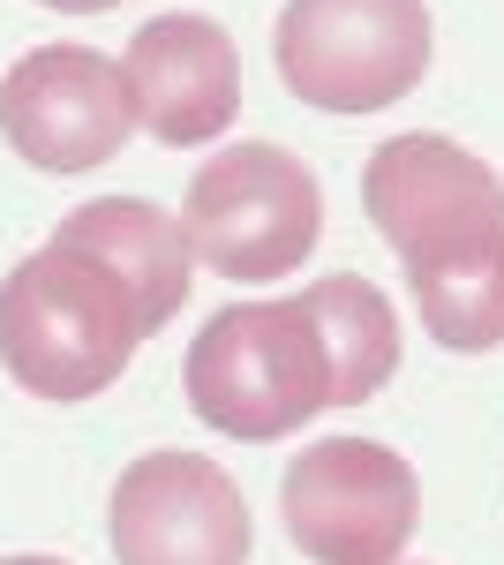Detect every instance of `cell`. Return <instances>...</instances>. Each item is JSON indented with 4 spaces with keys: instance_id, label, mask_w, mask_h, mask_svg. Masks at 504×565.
I'll return each mask as SVG.
<instances>
[{
    "instance_id": "1",
    "label": "cell",
    "mask_w": 504,
    "mask_h": 565,
    "mask_svg": "<svg viewBox=\"0 0 504 565\" xmlns=\"http://www.w3.org/2000/svg\"><path fill=\"white\" fill-rule=\"evenodd\" d=\"M362 212L392 242L437 348H504V174L490 159L429 129L384 136L362 167Z\"/></svg>"
},
{
    "instance_id": "2",
    "label": "cell",
    "mask_w": 504,
    "mask_h": 565,
    "mask_svg": "<svg viewBox=\"0 0 504 565\" xmlns=\"http://www.w3.org/2000/svg\"><path fill=\"white\" fill-rule=\"evenodd\" d=\"M143 348V324L128 287L90 257L45 234L31 257L0 279V362L31 399H98L121 385V370Z\"/></svg>"
},
{
    "instance_id": "3",
    "label": "cell",
    "mask_w": 504,
    "mask_h": 565,
    "mask_svg": "<svg viewBox=\"0 0 504 565\" xmlns=\"http://www.w3.org/2000/svg\"><path fill=\"white\" fill-rule=\"evenodd\" d=\"M181 385L204 430L271 445L332 407V362H324V340L301 295L294 302H234L189 340Z\"/></svg>"
},
{
    "instance_id": "4",
    "label": "cell",
    "mask_w": 504,
    "mask_h": 565,
    "mask_svg": "<svg viewBox=\"0 0 504 565\" xmlns=\"http://www.w3.org/2000/svg\"><path fill=\"white\" fill-rule=\"evenodd\" d=\"M271 61L317 114H384L429 76L437 23L421 0H287L271 23Z\"/></svg>"
},
{
    "instance_id": "5",
    "label": "cell",
    "mask_w": 504,
    "mask_h": 565,
    "mask_svg": "<svg viewBox=\"0 0 504 565\" xmlns=\"http://www.w3.org/2000/svg\"><path fill=\"white\" fill-rule=\"evenodd\" d=\"M181 234L218 279H287L317 257L324 189L279 143H226L189 181Z\"/></svg>"
},
{
    "instance_id": "6",
    "label": "cell",
    "mask_w": 504,
    "mask_h": 565,
    "mask_svg": "<svg viewBox=\"0 0 504 565\" xmlns=\"http://www.w3.org/2000/svg\"><path fill=\"white\" fill-rule=\"evenodd\" d=\"M279 521L309 565H399L421 521V482L392 445L324 437L287 460Z\"/></svg>"
},
{
    "instance_id": "7",
    "label": "cell",
    "mask_w": 504,
    "mask_h": 565,
    "mask_svg": "<svg viewBox=\"0 0 504 565\" xmlns=\"http://www.w3.org/2000/svg\"><path fill=\"white\" fill-rule=\"evenodd\" d=\"M106 543L121 565H249L256 521L242 482L204 452L128 460L106 505Z\"/></svg>"
},
{
    "instance_id": "8",
    "label": "cell",
    "mask_w": 504,
    "mask_h": 565,
    "mask_svg": "<svg viewBox=\"0 0 504 565\" xmlns=\"http://www.w3.org/2000/svg\"><path fill=\"white\" fill-rule=\"evenodd\" d=\"M136 129L121 61L98 45H31L0 76V136L39 174H90Z\"/></svg>"
},
{
    "instance_id": "9",
    "label": "cell",
    "mask_w": 504,
    "mask_h": 565,
    "mask_svg": "<svg viewBox=\"0 0 504 565\" xmlns=\"http://www.w3.org/2000/svg\"><path fill=\"white\" fill-rule=\"evenodd\" d=\"M121 84L159 143H218L242 114V45L211 15H151L121 53Z\"/></svg>"
},
{
    "instance_id": "10",
    "label": "cell",
    "mask_w": 504,
    "mask_h": 565,
    "mask_svg": "<svg viewBox=\"0 0 504 565\" xmlns=\"http://www.w3.org/2000/svg\"><path fill=\"white\" fill-rule=\"evenodd\" d=\"M53 242L90 249V257L121 279L128 302H136L143 340L167 332L173 317H181V302H189L196 249H189L181 218H173L167 204H151V196H90V204H76V212L53 226Z\"/></svg>"
},
{
    "instance_id": "11",
    "label": "cell",
    "mask_w": 504,
    "mask_h": 565,
    "mask_svg": "<svg viewBox=\"0 0 504 565\" xmlns=\"http://www.w3.org/2000/svg\"><path fill=\"white\" fill-rule=\"evenodd\" d=\"M301 309L332 362V407H362L399 377V309L362 271H332V279L301 287Z\"/></svg>"
},
{
    "instance_id": "12",
    "label": "cell",
    "mask_w": 504,
    "mask_h": 565,
    "mask_svg": "<svg viewBox=\"0 0 504 565\" xmlns=\"http://www.w3.org/2000/svg\"><path fill=\"white\" fill-rule=\"evenodd\" d=\"M39 8H61V15H98V8H121V0H39Z\"/></svg>"
},
{
    "instance_id": "13",
    "label": "cell",
    "mask_w": 504,
    "mask_h": 565,
    "mask_svg": "<svg viewBox=\"0 0 504 565\" xmlns=\"http://www.w3.org/2000/svg\"><path fill=\"white\" fill-rule=\"evenodd\" d=\"M0 565H68V558H39V551H31V558H0Z\"/></svg>"
}]
</instances>
